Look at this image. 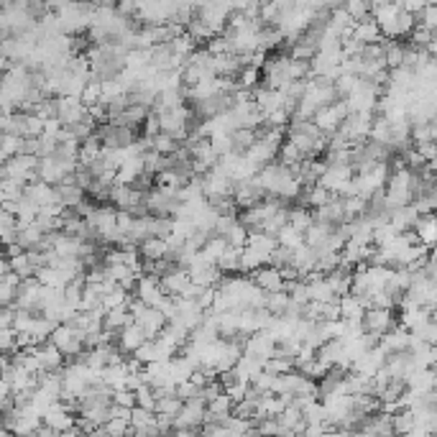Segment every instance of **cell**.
Masks as SVG:
<instances>
[{"label": "cell", "instance_id": "2", "mask_svg": "<svg viewBox=\"0 0 437 437\" xmlns=\"http://www.w3.org/2000/svg\"><path fill=\"white\" fill-rule=\"evenodd\" d=\"M417 238L422 241V246H435L437 243V215H425L417 217Z\"/></svg>", "mask_w": 437, "mask_h": 437}, {"label": "cell", "instance_id": "1", "mask_svg": "<svg viewBox=\"0 0 437 437\" xmlns=\"http://www.w3.org/2000/svg\"><path fill=\"white\" fill-rule=\"evenodd\" d=\"M139 251L144 261H164L169 259V241H164V238H146L139 246Z\"/></svg>", "mask_w": 437, "mask_h": 437}]
</instances>
